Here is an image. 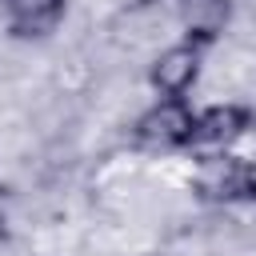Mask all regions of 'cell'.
<instances>
[{
	"label": "cell",
	"instance_id": "cell-1",
	"mask_svg": "<svg viewBox=\"0 0 256 256\" xmlns=\"http://www.w3.org/2000/svg\"><path fill=\"white\" fill-rule=\"evenodd\" d=\"M188 192L200 204H256V160L236 148L196 152Z\"/></svg>",
	"mask_w": 256,
	"mask_h": 256
},
{
	"label": "cell",
	"instance_id": "cell-2",
	"mask_svg": "<svg viewBox=\"0 0 256 256\" xmlns=\"http://www.w3.org/2000/svg\"><path fill=\"white\" fill-rule=\"evenodd\" d=\"M192 120H196L192 96H152V104L140 108L136 120L128 124V136L136 148L148 152H188Z\"/></svg>",
	"mask_w": 256,
	"mask_h": 256
},
{
	"label": "cell",
	"instance_id": "cell-3",
	"mask_svg": "<svg viewBox=\"0 0 256 256\" xmlns=\"http://www.w3.org/2000/svg\"><path fill=\"white\" fill-rule=\"evenodd\" d=\"M212 48L188 40V36H176L172 44H164L152 60H148V92L152 96H192V88L200 84L204 76V60H208Z\"/></svg>",
	"mask_w": 256,
	"mask_h": 256
},
{
	"label": "cell",
	"instance_id": "cell-4",
	"mask_svg": "<svg viewBox=\"0 0 256 256\" xmlns=\"http://www.w3.org/2000/svg\"><path fill=\"white\" fill-rule=\"evenodd\" d=\"M256 128V108L248 100H216V104H196L192 120V156L196 152H224L236 148L248 132Z\"/></svg>",
	"mask_w": 256,
	"mask_h": 256
},
{
	"label": "cell",
	"instance_id": "cell-5",
	"mask_svg": "<svg viewBox=\"0 0 256 256\" xmlns=\"http://www.w3.org/2000/svg\"><path fill=\"white\" fill-rule=\"evenodd\" d=\"M72 12V0H0V28L16 44L52 40Z\"/></svg>",
	"mask_w": 256,
	"mask_h": 256
},
{
	"label": "cell",
	"instance_id": "cell-6",
	"mask_svg": "<svg viewBox=\"0 0 256 256\" xmlns=\"http://www.w3.org/2000/svg\"><path fill=\"white\" fill-rule=\"evenodd\" d=\"M176 16H180V36L216 48L232 28L236 0H176Z\"/></svg>",
	"mask_w": 256,
	"mask_h": 256
},
{
	"label": "cell",
	"instance_id": "cell-7",
	"mask_svg": "<svg viewBox=\"0 0 256 256\" xmlns=\"http://www.w3.org/2000/svg\"><path fill=\"white\" fill-rule=\"evenodd\" d=\"M12 220H16V188L0 180V232H12Z\"/></svg>",
	"mask_w": 256,
	"mask_h": 256
},
{
	"label": "cell",
	"instance_id": "cell-8",
	"mask_svg": "<svg viewBox=\"0 0 256 256\" xmlns=\"http://www.w3.org/2000/svg\"><path fill=\"white\" fill-rule=\"evenodd\" d=\"M8 244H12V232H0V256L8 252Z\"/></svg>",
	"mask_w": 256,
	"mask_h": 256
},
{
	"label": "cell",
	"instance_id": "cell-9",
	"mask_svg": "<svg viewBox=\"0 0 256 256\" xmlns=\"http://www.w3.org/2000/svg\"><path fill=\"white\" fill-rule=\"evenodd\" d=\"M152 4H160V0H128V8H152Z\"/></svg>",
	"mask_w": 256,
	"mask_h": 256
}]
</instances>
